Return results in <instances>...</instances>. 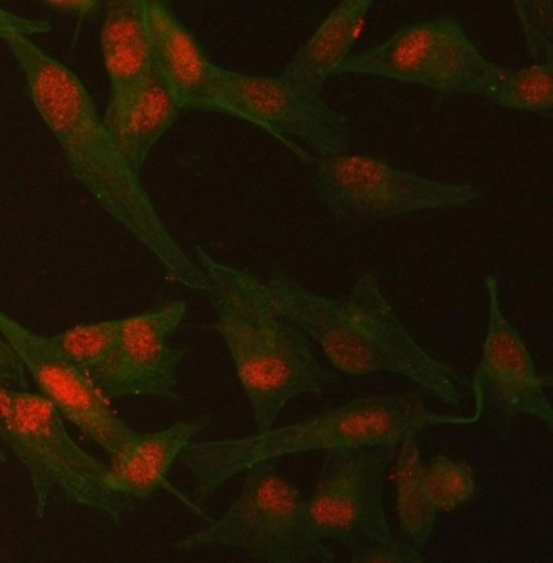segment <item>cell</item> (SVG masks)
I'll return each mask as SVG.
<instances>
[{"mask_svg": "<svg viewBox=\"0 0 553 563\" xmlns=\"http://www.w3.org/2000/svg\"><path fill=\"white\" fill-rule=\"evenodd\" d=\"M27 366L20 353L5 339L0 344V388L29 391Z\"/></svg>", "mask_w": 553, "mask_h": 563, "instance_id": "cell-25", "label": "cell"}, {"mask_svg": "<svg viewBox=\"0 0 553 563\" xmlns=\"http://www.w3.org/2000/svg\"><path fill=\"white\" fill-rule=\"evenodd\" d=\"M51 24L43 20H29V18L16 16L2 10L0 12V34H14L20 37H32V35L48 34Z\"/></svg>", "mask_w": 553, "mask_h": 563, "instance_id": "cell-26", "label": "cell"}, {"mask_svg": "<svg viewBox=\"0 0 553 563\" xmlns=\"http://www.w3.org/2000/svg\"><path fill=\"white\" fill-rule=\"evenodd\" d=\"M187 316L184 301L125 317L118 344L90 377L110 399L161 397L177 399V372L187 349L169 345Z\"/></svg>", "mask_w": 553, "mask_h": 563, "instance_id": "cell-13", "label": "cell"}, {"mask_svg": "<svg viewBox=\"0 0 553 563\" xmlns=\"http://www.w3.org/2000/svg\"><path fill=\"white\" fill-rule=\"evenodd\" d=\"M479 420L476 411L468 418L433 411L418 391L357 397L309 420L262 434L191 442L177 462L193 478L195 501L202 508L220 487L259 462L343 446H399L410 434Z\"/></svg>", "mask_w": 553, "mask_h": 563, "instance_id": "cell-4", "label": "cell"}, {"mask_svg": "<svg viewBox=\"0 0 553 563\" xmlns=\"http://www.w3.org/2000/svg\"><path fill=\"white\" fill-rule=\"evenodd\" d=\"M209 418L180 421L155 432H141L111 457L110 483L132 501H146L168 485L173 465L195 437L208 428Z\"/></svg>", "mask_w": 553, "mask_h": 563, "instance_id": "cell-16", "label": "cell"}, {"mask_svg": "<svg viewBox=\"0 0 553 563\" xmlns=\"http://www.w3.org/2000/svg\"><path fill=\"white\" fill-rule=\"evenodd\" d=\"M24 75L25 90L63 151L71 176L183 287L206 291L211 280L183 251L108 132L88 88L74 71L31 38L0 34Z\"/></svg>", "mask_w": 553, "mask_h": 563, "instance_id": "cell-1", "label": "cell"}, {"mask_svg": "<svg viewBox=\"0 0 553 563\" xmlns=\"http://www.w3.org/2000/svg\"><path fill=\"white\" fill-rule=\"evenodd\" d=\"M100 45L110 79V103L103 118L108 121L133 102L154 74L150 2L114 0L104 3Z\"/></svg>", "mask_w": 553, "mask_h": 563, "instance_id": "cell-14", "label": "cell"}, {"mask_svg": "<svg viewBox=\"0 0 553 563\" xmlns=\"http://www.w3.org/2000/svg\"><path fill=\"white\" fill-rule=\"evenodd\" d=\"M0 440L27 471L37 518L45 516L54 489L113 521L132 507L133 501L111 486L110 465L71 439L63 415L45 396L0 388Z\"/></svg>", "mask_w": 553, "mask_h": 563, "instance_id": "cell-5", "label": "cell"}, {"mask_svg": "<svg viewBox=\"0 0 553 563\" xmlns=\"http://www.w3.org/2000/svg\"><path fill=\"white\" fill-rule=\"evenodd\" d=\"M313 190L332 218L353 225L478 203L480 190L472 184L443 183L383 158L339 154L314 161Z\"/></svg>", "mask_w": 553, "mask_h": 563, "instance_id": "cell-7", "label": "cell"}, {"mask_svg": "<svg viewBox=\"0 0 553 563\" xmlns=\"http://www.w3.org/2000/svg\"><path fill=\"white\" fill-rule=\"evenodd\" d=\"M209 111L251 122L285 144L291 136L320 157L349 151V119L323 99V92L302 88L280 75L237 74L215 65Z\"/></svg>", "mask_w": 553, "mask_h": 563, "instance_id": "cell-9", "label": "cell"}, {"mask_svg": "<svg viewBox=\"0 0 553 563\" xmlns=\"http://www.w3.org/2000/svg\"><path fill=\"white\" fill-rule=\"evenodd\" d=\"M48 9L54 12H64L76 14V16H93V14L101 12L104 9L103 2H45Z\"/></svg>", "mask_w": 553, "mask_h": 563, "instance_id": "cell-27", "label": "cell"}, {"mask_svg": "<svg viewBox=\"0 0 553 563\" xmlns=\"http://www.w3.org/2000/svg\"><path fill=\"white\" fill-rule=\"evenodd\" d=\"M484 99L509 110L551 118L553 110V63L501 71Z\"/></svg>", "mask_w": 553, "mask_h": 563, "instance_id": "cell-20", "label": "cell"}, {"mask_svg": "<svg viewBox=\"0 0 553 563\" xmlns=\"http://www.w3.org/2000/svg\"><path fill=\"white\" fill-rule=\"evenodd\" d=\"M489 295V327L478 369L473 375L476 413L501 439L509 440L517 418L529 415L553 429V409L545 389L552 378L538 374L526 342L506 319L500 288L494 276L486 277Z\"/></svg>", "mask_w": 553, "mask_h": 563, "instance_id": "cell-11", "label": "cell"}, {"mask_svg": "<svg viewBox=\"0 0 553 563\" xmlns=\"http://www.w3.org/2000/svg\"><path fill=\"white\" fill-rule=\"evenodd\" d=\"M175 548H230L267 563L335 562L334 552L314 533L301 490L281 474L276 460L245 471L240 496L222 518Z\"/></svg>", "mask_w": 553, "mask_h": 563, "instance_id": "cell-6", "label": "cell"}, {"mask_svg": "<svg viewBox=\"0 0 553 563\" xmlns=\"http://www.w3.org/2000/svg\"><path fill=\"white\" fill-rule=\"evenodd\" d=\"M504 67L476 48L451 14L408 24L377 46L352 54L335 75H367L441 93L486 96Z\"/></svg>", "mask_w": 553, "mask_h": 563, "instance_id": "cell-8", "label": "cell"}, {"mask_svg": "<svg viewBox=\"0 0 553 563\" xmlns=\"http://www.w3.org/2000/svg\"><path fill=\"white\" fill-rule=\"evenodd\" d=\"M372 7V0L340 2L296 53L280 77L314 92H323L324 82L335 77L342 64L352 56L350 53Z\"/></svg>", "mask_w": 553, "mask_h": 563, "instance_id": "cell-17", "label": "cell"}, {"mask_svg": "<svg viewBox=\"0 0 553 563\" xmlns=\"http://www.w3.org/2000/svg\"><path fill=\"white\" fill-rule=\"evenodd\" d=\"M154 63L180 110H206L211 104L215 64L180 23L168 3L150 2Z\"/></svg>", "mask_w": 553, "mask_h": 563, "instance_id": "cell-15", "label": "cell"}, {"mask_svg": "<svg viewBox=\"0 0 553 563\" xmlns=\"http://www.w3.org/2000/svg\"><path fill=\"white\" fill-rule=\"evenodd\" d=\"M397 445L328 450L320 476L307 499L314 533L345 550L392 540L383 487Z\"/></svg>", "mask_w": 553, "mask_h": 563, "instance_id": "cell-10", "label": "cell"}, {"mask_svg": "<svg viewBox=\"0 0 553 563\" xmlns=\"http://www.w3.org/2000/svg\"><path fill=\"white\" fill-rule=\"evenodd\" d=\"M425 489L436 512H451L475 499V472L465 461L439 454L422 471Z\"/></svg>", "mask_w": 553, "mask_h": 563, "instance_id": "cell-22", "label": "cell"}, {"mask_svg": "<svg viewBox=\"0 0 553 563\" xmlns=\"http://www.w3.org/2000/svg\"><path fill=\"white\" fill-rule=\"evenodd\" d=\"M211 280L208 295L215 330L244 386L258 434L274 428L281 410L302 395H323L334 380L317 358L309 335L267 296L265 280L195 249Z\"/></svg>", "mask_w": 553, "mask_h": 563, "instance_id": "cell-3", "label": "cell"}, {"mask_svg": "<svg viewBox=\"0 0 553 563\" xmlns=\"http://www.w3.org/2000/svg\"><path fill=\"white\" fill-rule=\"evenodd\" d=\"M422 471L418 434L407 435L396 456L397 512L403 532L421 552L428 547L439 515L429 499Z\"/></svg>", "mask_w": 553, "mask_h": 563, "instance_id": "cell-19", "label": "cell"}, {"mask_svg": "<svg viewBox=\"0 0 553 563\" xmlns=\"http://www.w3.org/2000/svg\"><path fill=\"white\" fill-rule=\"evenodd\" d=\"M179 111L172 90L155 68L133 102L121 114L103 121L130 167L140 175L152 150L176 124Z\"/></svg>", "mask_w": 553, "mask_h": 563, "instance_id": "cell-18", "label": "cell"}, {"mask_svg": "<svg viewBox=\"0 0 553 563\" xmlns=\"http://www.w3.org/2000/svg\"><path fill=\"white\" fill-rule=\"evenodd\" d=\"M0 333L16 349L40 393L110 457L121 453L141 432L122 420L111 399L89 372L65 360L46 335L34 333L7 313H0Z\"/></svg>", "mask_w": 553, "mask_h": 563, "instance_id": "cell-12", "label": "cell"}, {"mask_svg": "<svg viewBox=\"0 0 553 563\" xmlns=\"http://www.w3.org/2000/svg\"><path fill=\"white\" fill-rule=\"evenodd\" d=\"M379 279V269H368L340 298L314 294L284 273L263 280L273 305L310 335L342 374L400 375L458 409L461 375L418 344L383 294Z\"/></svg>", "mask_w": 553, "mask_h": 563, "instance_id": "cell-2", "label": "cell"}, {"mask_svg": "<svg viewBox=\"0 0 553 563\" xmlns=\"http://www.w3.org/2000/svg\"><path fill=\"white\" fill-rule=\"evenodd\" d=\"M517 16L522 24L527 48L542 64L553 63V3L551 0H519L515 2Z\"/></svg>", "mask_w": 553, "mask_h": 563, "instance_id": "cell-23", "label": "cell"}, {"mask_svg": "<svg viewBox=\"0 0 553 563\" xmlns=\"http://www.w3.org/2000/svg\"><path fill=\"white\" fill-rule=\"evenodd\" d=\"M125 319L79 324L63 333L46 335L49 344L79 369L90 372L110 355L124 330Z\"/></svg>", "mask_w": 553, "mask_h": 563, "instance_id": "cell-21", "label": "cell"}, {"mask_svg": "<svg viewBox=\"0 0 553 563\" xmlns=\"http://www.w3.org/2000/svg\"><path fill=\"white\" fill-rule=\"evenodd\" d=\"M349 561L353 563H422L421 551L413 543L392 538L379 543L360 544L350 548Z\"/></svg>", "mask_w": 553, "mask_h": 563, "instance_id": "cell-24", "label": "cell"}]
</instances>
